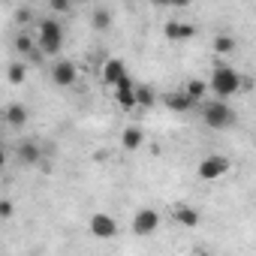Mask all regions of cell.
Wrapping results in <instances>:
<instances>
[{
  "mask_svg": "<svg viewBox=\"0 0 256 256\" xmlns=\"http://www.w3.org/2000/svg\"><path fill=\"white\" fill-rule=\"evenodd\" d=\"M241 84H244V78H241L232 66H226V64L214 66V72H211V78H208V88H211V90H214V96H220V100H226V96L238 94V90H241Z\"/></svg>",
  "mask_w": 256,
  "mask_h": 256,
  "instance_id": "obj_1",
  "label": "cell"
},
{
  "mask_svg": "<svg viewBox=\"0 0 256 256\" xmlns=\"http://www.w3.org/2000/svg\"><path fill=\"white\" fill-rule=\"evenodd\" d=\"M36 46L46 58H54L64 46V30L54 18H42L40 22V30H36Z\"/></svg>",
  "mask_w": 256,
  "mask_h": 256,
  "instance_id": "obj_2",
  "label": "cell"
},
{
  "mask_svg": "<svg viewBox=\"0 0 256 256\" xmlns=\"http://www.w3.org/2000/svg\"><path fill=\"white\" fill-rule=\"evenodd\" d=\"M202 120L211 126V130H226V126L235 124V112H232V106L226 100L217 96V100H211V102L202 106Z\"/></svg>",
  "mask_w": 256,
  "mask_h": 256,
  "instance_id": "obj_3",
  "label": "cell"
},
{
  "mask_svg": "<svg viewBox=\"0 0 256 256\" xmlns=\"http://www.w3.org/2000/svg\"><path fill=\"white\" fill-rule=\"evenodd\" d=\"M229 169H232L229 157H223V154H211V157L199 160V169H196V175H199L202 181H220L223 175H229Z\"/></svg>",
  "mask_w": 256,
  "mask_h": 256,
  "instance_id": "obj_4",
  "label": "cell"
},
{
  "mask_svg": "<svg viewBox=\"0 0 256 256\" xmlns=\"http://www.w3.org/2000/svg\"><path fill=\"white\" fill-rule=\"evenodd\" d=\"M160 226V214L154 208H142L133 217V235H154Z\"/></svg>",
  "mask_w": 256,
  "mask_h": 256,
  "instance_id": "obj_5",
  "label": "cell"
},
{
  "mask_svg": "<svg viewBox=\"0 0 256 256\" xmlns=\"http://www.w3.org/2000/svg\"><path fill=\"white\" fill-rule=\"evenodd\" d=\"M114 102L120 106V108H133V106H139V100H136V82L130 78V76H124L118 84H114Z\"/></svg>",
  "mask_w": 256,
  "mask_h": 256,
  "instance_id": "obj_6",
  "label": "cell"
},
{
  "mask_svg": "<svg viewBox=\"0 0 256 256\" xmlns=\"http://www.w3.org/2000/svg\"><path fill=\"white\" fill-rule=\"evenodd\" d=\"M52 82H54L58 88H72V84L78 82L76 64H72V60H58V64L52 66Z\"/></svg>",
  "mask_w": 256,
  "mask_h": 256,
  "instance_id": "obj_7",
  "label": "cell"
},
{
  "mask_svg": "<svg viewBox=\"0 0 256 256\" xmlns=\"http://www.w3.org/2000/svg\"><path fill=\"white\" fill-rule=\"evenodd\" d=\"M163 106H166L169 112H190V108L196 106V100L181 88V90H169V94L163 96Z\"/></svg>",
  "mask_w": 256,
  "mask_h": 256,
  "instance_id": "obj_8",
  "label": "cell"
},
{
  "mask_svg": "<svg viewBox=\"0 0 256 256\" xmlns=\"http://www.w3.org/2000/svg\"><path fill=\"white\" fill-rule=\"evenodd\" d=\"M90 232H94L96 238H114V235H118V223H114V217H108V214H94V217H90Z\"/></svg>",
  "mask_w": 256,
  "mask_h": 256,
  "instance_id": "obj_9",
  "label": "cell"
},
{
  "mask_svg": "<svg viewBox=\"0 0 256 256\" xmlns=\"http://www.w3.org/2000/svg\"><path fill=\"white\" fill-rule=\"evenodd\" d=\"M172 220H175L178 226L196 229V226H199V211L190 208V205H184V202H178V205H172Z\"/></svg>",
  "mask_w": 256,
  "mask_h": 256,
  "instance_id": "obj_10",
  "label": "cell"
},
{
  "mask_svg": "<svg viewBox=\"0 0 256 256\" xmlns=\"http://www.w3.org/2000/svg\"><path fill=\"white\" fill-rule=\"evenodd\" d=\"M163 34H166L172 42H187V40L196 36V28H193V24H184V22H166Z\"/></svg>",
  "mask_w": 256,
  "mask_h": 256,
  "instance_id": "obj_11",
  "label": "cell"
},
{
  "mask_svg": "<svg viewBox=\"0 0 256 256\" xmlns=\"http://www.w3.org/2000/svg\"><path fill=\"white\" fill-rule=\"evenodd\" d=\"M124 76H126V66H124V60H120V58H108V60L102 64V82H106V84H112V88H114Z\"/></svg>",
  "mask_w": 256,
  "mask_h": 256,
  "instance_id": "obj_12",
  "label": "cell"
},
{
  "mask_svg": "<svg viewBox=\"0 0 256 256\" xmlns=\"http://www.w3.org/2000/svg\"><path fill=\"white\" fill-rule=\"evenodd\" d=\"M16 157H18L24 166H36V163L42 160V148H40L36 142H22V145L16 148Z\"/></svg>",
  "mask_w": 256,
  "mask_h": 256,
  "instance_id": "obj_13",
  "label": "cell"
},
{
  "mask_svg": "<svg viewBox=\"0 0 256 256\" xmlns=\"http://www.w3.org/2000/svg\"><path fill=\"white\" fill-rule=\"evenodd\" d=\"M142 142H145V133L139 130V126H126V130L120 133V145H124L126 151H139Z\"/></svg>",
  "mask_w": 256,
  "mask_h": 256,
  "instance_id": "obj_14",
  "label": "cell"
},
{
  "mask_svg": "<svg viewBox=\"0 0 256 256\" xmlns=\"http://www.w3.org/2000/svg\"><path fill=\"white\" fill-rule=\"evenodd\" d=\"M6 124H10V126H24V124H28V108H24L22 102L6 106Z\"/></svg>",
  "mask_w": 256,
  "mask_h": 256,
  "instance_id": "obj_15",
  "label": "cell"
},
{
  "mask_svg": "<svg viewBox=\"0 0 256 256\" xmlns=\"http://www.w3.org/2000/svg\"><path fill=\"white\" fill-rule=\"evenodd\" d=\"M108 24H112V12H108V10H96V12L90 16V28H94L96 34L108 30Z\"/></svg>",
  "mask_w": 256,
  "mask_h": 256,
  "instance_id": "obj_16",
  "label": "cell"
},
{
  "mask_svg": "<svg viewBox=\"0 0 256 256\" xmlns=\"http://www.w3.org/2000/svg\"><path fill=\"white\" fill-rule=\"evenodd\" d=\"M184 90H187V94L199 102V100L205 96V90H211V88H208V82H202V78H190V82L184 84Z\"/></svg>",
  "mask_w": 256,
  "mask_h": 256,
  "instance_id": "obj_17",
  "label": "cell"
},
{
  "mask_svg": "<svg viewBox=\"0 0 256 256\" xmlns=\"http://www.w3.org/2000/svg\"><path fill=\"white\" fill-rule=\"evenodd\" d=\"M211 48H214V54H229V52L235 48V40H232V36H226V34H220V36H214Z\"/></svg>",
  "mask_w": 256,
  "mask_h": 256,
  "instance_id": "obj_18",
  "label": "cell"
},
{
  "mask_svg": "<svg viewBox=\"0 0 256 256\" xmlns=\"http://www.w3.org/2000/svg\"><path fill=\"white\" fill-rule=\"evenodd\" d=\"M136 100H139L142 108H151V106L157 102V96H154V90H151L148 84H136Z\"/></svg>",
  "mask_w": 256,
  "mask_h": 256,
  "instance_id": "obj_19",
  "label": "cell"
},
{
  "mask_svg": "<svg viewBox=\"0 0 256 256\" xmlns=\"http://www.w3.org/2000/svg\"><path fill=\"white\" fill-rule=\"evenodd\" d=\"M6 76H10L12 84H22L24 76H28V66H24V64H10V72H6Z\"/></svg>",
  "mask_w": 256,
  "mask_h": 256,
  "instance_id": "obj_20",
  "label": "cell"
},
{
  "mask_svg": "<svg viewBox=\"0 0 256 256\" xmlns=\"http://www.w3.org/2000/svg\"><path fill=\"white\" fill-rule=\"evenodd\" d=\"M48 10L52 12H70L72 10V0H48Z\"/></svg>",
  "mask_w": 256,
  "mask_h": 256,
  "instance_id": "obj_21",
  "label": "cell"
},
{
  "mask_svg": "<svg viewBox=\"0 0 256 256\" xmlns=\"http://www.w3.org/2000/svg\"><path fill=\"white\" fill-rule=\"evenodd\" d=\"M16 48H18V52H22V54H30V52H34V40H30V36H24V34H22V36H18V40H16Z\"/></svg>",
  "mask_w": 256,
  "mask_h": 256,
  "instance_id": "obj_22",
  "label": "cell"
},
{
  "mask_svg": "<svg viewBox=\"0 0 256 256\" xmlns=\"http://www.w3.org/2000/svg\"><path fill=\"white\" fill-rule=\"evenodd\" d=\"M0 217H4V220H6V217H12V202H10V199L0 202Z\"/></svg>",
  "mask_w": 256,
  "mask_h": 256,
  "instance_id": "obj_23",
  "label": "cell"
},
{
  "mask_svg": "<svg viewBox=\"0 0 256 256\" xmlns=\"http://www.w3.org/2000/svg\"><path fill=\"white\" fill-rule=\"evenodd\" d=\"M193 0H172V10H184V6H190Z\"/></svg>",
  "mask_w": 256,
  "mask_h": 256,
  "instance_id": "obj_24",
  "label": "cell"
},
{
  "mask_svg": "<svg viewBox=\"0 0 256 256\" xmlns=\"http://www.w3.org/2000/svg\"><path fill=\"white\" fill-rule=\"evenodd\" d=\"M154 6H172V0H151Z\"/></svg>",
  "mask_w": 256,
  "mask_h": 256,
  "instance_id": "obj_25",
  "label": "cell"
}]
</instances>
